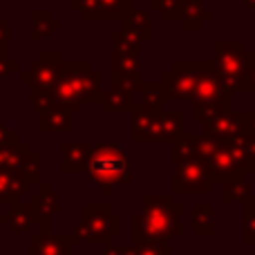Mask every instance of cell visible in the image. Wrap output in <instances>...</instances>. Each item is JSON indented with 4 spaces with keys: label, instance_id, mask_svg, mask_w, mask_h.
<instances>
[{
    "label": "cell",
    "instance_id": "cell-20",
    "mask_svg": "<svg viewBox=\"0 0 255 255\" xmlns=\"http://www.w3.org/2000/svg\"><path fill=\"white\" fill-rule=\"evenodd\" d=\"M136 92L128 88H121V85L110 83V90L103 94L101 99V112L103 115H112V112H134L136 110Z\"/></svg>",
    "mask_w": 255,
    "mask_h": 255
},
{
    "label": "cell",
    "instance_id": "cell-16",
    "mask_svg": "<svg viewBox=\"0 0 255 255\" xmlns=\"http://www.w3.org/2000/svg\"><path fill=\"white\" fill-rule=\"evenodd\" d=\"M92 145L94 143H61V154H63V163H61V172L63 175H83L88 172L90 166V157H92Z\"/></svg>",
    "mask_w": 255,
    "mask_h": 255
},
{
    "label": "cell",
    "instance_id": "cell-23",
    "mask_svg": "<svg viewBox=\"0 0 255 255\" xmlns=\"http://www.w3.org/2000/svg\"><path fill=\"white\" fill-rule=\"evenodd\" d=\"M31 29H29V40L31 43H40V40L49 38L54 31H61V20H54L52 13L47 9H34L29 11Z\"/></svg>",
    "mask_w": 255,
    "mask_h": 255
},
{
    "label": "cell",
    "instance_id": "cell-4",
    "mask_svg": "<svg viewBox=\"0 0 255 255\" xmlns=\"http://www.w3.org/2000/svg\"><path fill=\"white\" fill-rule=\"evenodd\" d=\"M213 70L235 94L244 92L247 74L255 63V54L242 40H215L213 43Z\"/></svg>",
    "mask_w": 255,
    "mask_h": 255
},
{
    "label": "cell",
    "instance_id": "cell-41",
    "mask_svg": "<svg viewBox=\"0 0 255 255\" xmlns=\"http://www.w3.org/2000/svg\"><path fill=\"white\" fill-rule=\"evenodd\" d=\"M121 229H124V220H121V215H117V213H115V220H112V233L119 235Z\"/></svg>",
    "mask_w": 255,
    "mask_h": 255
},
{
    "label": "cell",
    "instance_id": "cell-17",
    "mask_svg": "<svg viewBox=\"0 0 255 255\" xmlns=\"http://www.w3.org/2000/svg\"><path fill=\"white\" fill-rule=\"evenodd\" d=\"M136 110H161L166 103L175 101L170 90L163 85V81H143L134 94Z\"/></svg>",
    "mask_w": 255,
    "mask_h": 255
},
{
    "label": "cell",
    "instance_id": "cell-24",
    "mask_svg": "<svg viewBox=\"0 0 255 255\" xmlns=\"http://www.w3.org/2000/svg\"><path fill=\"white\" fill-rule=\"evenodd\" d=\"M34 220H31V208H29V202H18V204H11L7 211V231L11 235H22L31 229Z\"/></svg>",
    "mask_w": 255,
    "mask_h": 255
},
{
    "label": "cell",
    "instance_id": "cell-38",
    "mask_svg": "<svg viewBox=\"0 0 255 255\" xmlns=\"http://www.w3.org/2000/svg\"><path fill=\"white\" fill-rule=\"evenodd\" d=\"M231 141H235V143H238L240 148H242L244 152H247L249 157L255 161V134H242V136H238V139H231Z\"/></svg>",
    "mask_w": 255,
    "mask_h": 255
},
{
    "label": "cell",
    "instance_id": "cell-2",
    "mask_svg": "<svg viewBox=\"0 0 255 255\" xmlns=\"http://www.w3.org/2000/svg\"><path fill=\"white\" fill-rule=\"evenodd\" d=\"M88 175L103 193H112L119 184L132 181V154L117 143H94Z\"/></svg>",
    "mask_w": 255,
    "mask_h": 255
},
{
    "label": "cell",
    "instance_id": "cell-36",
    "mask_svg": "<svg viewBox=\"0 0 255 255\" xmlns=\"http://www.w3.org/2000/svg\"><path fill=\"white\" fill-rule=\"evenodd\" d=\"M22 65L16 58H0V81H7L11 74H20Z\"/></svg>",
    "mask_w": 255,
    "mask_h": 255
},
{
    "label": "cell",
    "instance_id": "cell-25",
    "mask_svg": "<svg viewBox=\"0 0 255 255\" xmlns=\"http://www.w3.org/2000/svg\"><path fill=\"white\" fill-rule=\"evenodd\" d=\"M130 0H97V16H94V22L99 20H121L124 22L128 18V13L132 11Z\"/></svg>",
    "mask_w": 255,
    "mask_h": 255
},
{
    "label": "cell",
    "instance_id": "cell-35",
    "mask_svg": "<svg viewBox=\"0 0 255 255\" xmlns=\"http://www.w3.org/2000/svg\"><path fill=\"white\" fill-rule=\"evenodd\" d=\"M134 255H175L172 244H141L134 247Z\"/></svg>",
    "mask_w": 255,
    "mask_h": 255
},
{
    "label": "cell",
    "instance_id": "cell-26",
    "mask_svg": "<svg viewBox=\"0 0 255 255\" xmlns=\"http://www.w3.org/2000/svg\"><path fill=\"white\" fill-rule=\"evenodd\" d=\"M121 25L128 27V29H132V31H136V34H139L145 43H148V40H152V16H150L148 9L134 7L130 13H128V18L121 22Z\"/></svg>",
    "mask_w": 255,
    "mask_h": 255
},
{
    "label": "cell",
    "instance_id": "cell-40",
    "mask_svg": "<svg viewBox=\"0 0 255 255\" xmlns=\"http://www.w3.org/2000/svg\"><path fill=\"white\" fill-rule=\"evenodd\" d=\"M244 92H255V63L251 65L247 74V83H244Z\"/></svg>",
    "mask_w": 255,
    "mask_h": 255
},
{
    "label": "cell",
    "instance_id": "cell-3",
    "mask_svg": "<svg viewBox=\"0 0 255 255\" xmlns=\"http://www.w3.org/2000/svg\"><path fill=\"white\" fill-rule=\"evenodd\" d=\"M233 97L235 92L217 76V72L213 70V63L202 61L197 85H195V97H193L195 124L202 126L204 121L211 119L217 112H231L233 110Z\"/></svg>",
    "mask_w": 255,
    "mask_h": 255
},
{
    "label": "cell",
    "instance_id": "cell-10",
    "mask_svg": "<svg viewBox=\"0 0 255 255\" xmlns=\"http://www.w3.org/2000/svg\"><path fill=\"white\" fill-rule=\"evenodd\" d=\"M61 65H63V54L58 49H43L36 61L29 63L27 70L18 74L22 83L29 88H52L56 90L58 81H61Z\"/></svg>",
    "mask_w": 255,
    "mask_h": 255
},
{
    "label": "cell",
    "instance_id": "cell-43",
    "mask_svg": "<svg viewBox=\"0 0 255 255\" xmlns=\"http://www.w3.org/2000/svg\"><path fill=\"white\" fill-rule=\"evenodd\" d=\"M244 7H249V9H255V0H244Z\"/></svg>",
    "mask_w": 255,
    "mask_h": 255
},
{
    "label": "cell",
    "instance_id": "cell-29",
    "mask_svg": "<svg viewBox=\"0 0 255 255\" xmlns=\"http://www.w3.org/2000/svg\"><path fill=\"white\" fill-rule=\"evenodd\" d=\"M110 38H112L115 49H126V52H141V49H143V43H145L136 31L128 29L124 25H121V29H112Z\"/></svg>",
    "mask_w": 255,
    "mask_h": 255
},
{
    "label": "cell",
    "instance_id": "cell-5",
    "mask_svg": "<svg viewBox=\"0 0 255 255\" xmlns=\"http://www.w3.org/2000/svg\"><path fill=\"white\" fill-rule=\"evenodd\" d=\"M184 130V115L166 110L132 112V143H172Z\"/></svg>",
    "mask_w": 255,
    "mask_h": 255
},
{
    "label": "cell",
    "instance_id": "cell-31",
    "mask_svg": "<svg viewBox=\"0 0 255 255\" xmlns=\"http://www.w3.org/2000/svg\"><path fill=\"white\" fill-rule=\"evenodd\" d=\"M186 0H150V9L161 16V20L175 22L181 20V11H184Z\"/></svg>",
    "mask_w": 255,
    "mask_h": 255
},
{
    "label": "cell",
    "instance_id": "cell-18",
    "mask_svg": "<svg viewBox=\"0 0 255 255\" xmlns=\"http://www.w3.org/2000/svg\"><path fill=\"white\" fill-rule=\"evenodd\" d=\"M31 195V184L18 172L0 170V206H11Z\"/></svg>",
    "mask_w": 255,
    "mask_h": 255
},
{
    "label": "cell",
    "instance_id": "cell-22",
    "mask_svg": "<svg viewBox=\"0 0 255 255\" xmlns=\"http://www.w3.org/2000/svg\"><path fill=\"white\" fill-rule=\"evenodd\" d=\"M215 18L213 9H204V0H186L181 11V29L184 31H202L208 20Z\"/></svg>",
    "mask_w": 255,
    "mask_h": 255
},
{
    "label": "cell",
    "instance_id": "cell-33",
    "mask_svg": "<svg viewBox=\"0 0 255 255\" xmlns=\"http://www.w3.org/2000/svg\"><path fill=\"white\" fill-rule=\"evenodd\" d=\"M244 244H255V199L244 202Z\"/></svg>",
    "mask_w": 255,
    "mask_h": 255
},
{
    "label": "cell",
    "instance_id": "cell-6",
    "mask_svg": "<svg viewBox=\"0 0 255 255\" xmlns=\"http://www.w3.org/2000/svg\"><path fill=\"white\" fill-rule=\"evenodd\" d=\"M112 220H115V213H112L110 204H83L81 206V222L74 224L72 235H74L76 244L88 242L94 247H108L112 244Z\"/></svg>",
    "mask_w": 255,
    "mask_h": 255
},
{
    "label": "cell",
    "instance_id": "cell-32",
    "mask_svg": "<svg viewBox=\"0 0 255 255\" xmlns=\"http://www.w3.org/2000/svg\"><path fill=\"white\" fill-rule=\"evenodd\" d=\"M103 85H101V74L97 70H90L83 81V101L85 103H101L103 99Z\"/></svg>",
    "mask_w": 255,
    "mask_h": 255
},
{
    "label": "cell",
    "instance_id": "cell-11",
    "mask_svg": "<svg viewBox=\"0 0 255 255\" xmlns=\"http://www.w3.org/2000/svg\"><path fill=\"white\" fill-rule=\"evenodd\" d=\"M199 65H202V61H175L172 70L163 72L161 81L175 99L193 101L195 85H197V76H199Z\"/></svg>",
    "mask_w": 255,
    "mask_h": 255
},
{
    "label": "cell",
    "instance_id": "cell-27",
    "mask_svg": "<svg viewBox=\"0 0 255 255\" xmlns=\"http://www.w3.org/2000/svg\"><path fill=\"white\" fill-rule=\"evenodd\" d=\"M249 199H253V188L249 181H244V177L222 184V202L226 206L235 202H249Z\"/></svg>",
    "mask_w": 255,
    "mask_h": 255
},
{
    "label": "cell",
    "instance_id": "cell-19",
    "mask_svg": "<svg viewBox=\"0 0 255 255\" xmlns=\"http://www.w3.org/2000/svg\"><path fill=\"white\" fill-rule=\"evenodd\" d=\"M11 172H18L31 186L40 184V154L34 152L25 141H20V148H18L16 157L11 161Z\"/></svg>",
    "mask_w": 255,
    "mask_h": 255
},
{
    "label": "cell",
    "instance_id": "cell-13",
    "mask_svg": "<svg viewBox=\"0 0 255 255\" xmlns=\"http://www.w3.org/2000/svg\"><path fill=\"white\" fill-rule=\"evenodd\" d=\"M31 208V220L38 226L40 233H52V217L61 215L63 204L61 197L54 193V188L49 184H38V190L27 197Z\"/></svg>",
    "mask_w": 255,
    "mask_h": 255
},
{
    "label": "cell",
    "instance_id": "cell-37",
    "mask_svg": "<svg viewBox=\"0 0 255 255\" xmlns=\"http://www.w3.org/2000/svg\"><path fill=\"white\" fill-rule=\"evenodd\" d=\"M20 141L22 139L16 130H9V128L0 121V145H16V143H20Z\"/></svg>",
    "mask_w": 255,
    "mask_h": 255
},
{
    "label": "cell",
    "instance_id": "cell-15",
    "mask_svg": "<svg viewBox=\"0 0 255 255\" xmlns=\"http://www.w3.org/2000/svg\"><path fill=\"white\" fill-rule=\"evenodd\" d=\"M76 244L74 235H52V233H34L29 235V255H72V247Z\"/></svg>",
    "mask_w": 255,
    "mask_h": 255
},
{
    "label": "cell",
    "instance_id": "cell-34",
    "mask_svg": "<svg viewBox=\"0 0 255 255\" xmlns=\"http://www.w3.org/2000/svg\"><path fill=\"white\" fill-rule=\"evenodd\" d=\"M0 58H11V25L0 20Z\"/></svg>",
    "mask_w": 255,
    "mask_h": 255
},
{
    "label": "cell",
    "instance_id": "cell-7",
    "mask_svg": "<svg viewBox=\"0 0 255 255\" xmlns=\"http://www.w3.org/2000/svg\"><path fill=\"white\" fill-rule=\"evenodd\" d=\"M215 188V177L202 154L175 159L172 193L177 195H211Z\"/></svg>",
    "mask_w": 255,
    "mask_h": 255
},
{
    "label": "cell",
    "instance_id": "cell-1",
    "mask_svg": "<svg viewBox=\"0 0 255 255\" xmlns=\"http://www.w3.org/2000/svg\"><path fill=\"white\" fill-rule=\"evenodd\" d=\"M181 215L184 204L175 202L170 193H143L141 213H134L130 220L132 244H168L172 238L181 235Z\"/></svg>",
    "mask_w": 255,
    "mask_h": 255
},
{
    "label": "cell",
    "instance_id": "cell-14",
    "mask_svg": "<svg viewBox=\"0 0 255 255\" xmlns=\"http://www.w3.org/2000/svg\"><path fill=\"white\" fill-rule=\"evenodd\" d=\"M202 134H208L217 141H231L242 134H249L247 115L242 112H217L202 124Z\"/></svg>",
    "mask_w": 255,
    "mask_h": 255
},
{
    "label": "cell",
    "instance_id": "cell-8",
    "mask_svg": "<svg viewBox=\"0 0 255 255\" xmlns=\"http://www.w3.org/2000/svg\"><path fill=\"white\" fill-rule=\"evenodd\" d=\"M208 166L213 170L215 184L240 179V177H247L249 172L255 170V161L235 141H220L217 150L208 157Z\"/></svg>",
    "mask_w": 255,
    "mask_h": 255
},
{
    "label": "cell",
    "instance_id": "cell-30",
    "mask_svg": "<svg viewBox=\"0 0 255 255\" xmlns=\"http://www.w3.org/2000/svg\"><path fill=\"white\" fill-rule=\"evenodd\" d=\"M29 103H31V110H36L38 115H43L45 110H52L54 106H58L56 90H52V88H29Z\"/></svg>",
    "mask_w": 255,
    "mask_h": 255
},
{
    "label": "cell",
    "instance_id": "cell-45",
    "mask_svg": "<svg viewBox=\"0 0 255 255\" xmlns=\"http://www.w3.org/2000/svg\"><path fill=\"white\" fill-rule=\"evenodd\" d=\"M204 2H211V0H204Z\"/></svg>",
    "mask_w": 255,
    "mask_h": 255
},
{
    "label": "cell",
    "instance_id": "cell-21",
    "mask_svg": "<svg viewBox=\"0 0 255 255\" xmlns=\"http://www.w3.org/2000/svg\"><path fill=\"white\" fill-rule=\"evenodd\" d=\"M38 130L43 134H70L72 132V112L63 106H54L38 115Z\"/></svg>",
    "mask_w": 255,
    "mask_h": 255
},
{
    "label": "cell",
    "instance_id": "cell-39",
    "mask_svg": "<svg viewBox=\"0 0 255 255\" xmlns=\"http://www.w3.org/2000/svg\"><path fill=\"white\" fill-rule=\"evenodd\" d=\"M101 255H134V244H108Z\"/></svg>",
    "mask_w": 255,
    "mask_h": 255
},
{
    "label": "cell",
    "instance_id": "cell-42",
    "mask_svg": "<svg viewBox=\"0 0 255 255\" xmlns=\"http://www.w3.org/2000/svg\"><path fill=\"white\" fill-rule=\"evenodd\" d=\"M4 224H7V213L0 211V226H4Z\"/></svg>",
    "mask_w": 255,
    "mask_h": 255
},
{
    "label": "cell",
    "instance_id": "cell-44",
    "mask_svg": "<svg viewBox=\"0 0 255 255\" xmlns=\"http://www.w3.org/2000/svg\"><path fill=\"white\" fill-rule=\"evenodd\" d=\"M130 2H139V0H130Z\"/></svg>",
    "mask_w": 255,
    "mask_h": 255
},
{
    "label": "cell",
    "instance_id": "cell-12",
    "mask_svg": "<svg viewBox=\"0 0 255 255\" xmlns=\"http://www.w3.org/2000/svg\"><path fill=\"white\" fill-rule=\"evenodd\" d=\"M112 76L110 83L128 88L132 92L139 90V85L143 83V65H141V52H126V49H115L110 58Z\"/></svg>",
    "mask_w": 255,
    "mask_h": 255
},
{
    "label": "cell",
    "instance_id": "cell-28",
    "mask_svg": "<svg viewBox=\"0 0 255 255\" xmlns=\"http://www.w3.org/2000/svg\"><path fill=\"white\" fill-rule=\"evenodd\" d=\"M193 231L197 235H211L215 231V208H213V204H195L193 206Z\"/></svg>",
    "mask_w": 255,
    "mask_h": 255
},
{
    "label": "cell",
    "instance_id": "cell-9",
    "mask_svg": "<svg viewBox=\"0 0 255 255\" xmlns=\"http://www.w3.org/2000/svg\"><path fill=\"white\" fill-rule=\"evenodd\" d=\"M92 70L90 61H63L61 65V81L56 85L58 106L67 108L72 115L83 110V81L85 74Z\"/></svg>",
    "mask_w": 255,
    "mask_h": 255
}]
</instances>
